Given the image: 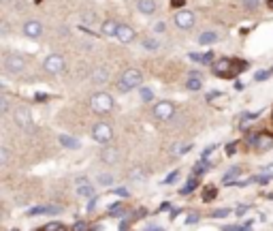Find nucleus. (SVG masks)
<instances>
[{"label":"nucleus","instance_id":"obj_1","mask_svg":"<svg viewBox=\"0 0 273 231\" xmlns=\"http://www.w3.org/2000/svg\"><path fill=\"white\" fill-rule=\"evenodd\" d=\"M141 82H143V73L139 71V69H126V71L122 73L120 82H117V88H120V92H128V90L141 86Z\"/></svg>","mask_w":273,"mask_h":231},{"label":"nucleus","instance_id":"obj_2","mask_svg":"<svg viewBox=\"0 0 273 231\" xmlns=\"http://www.w3.org/2000/svg\"><path fill=\"white\" fill-rule=\"evenodd\" d=\"M90 107H92V111H96V114H109L113 109V99L107 92H96L90 99Z\"/></svg>","mask_w":273,"mask_h":231},{"label":"nucleus","instance_id":"obj_3","mask_svg":"<svg viewBox=\"0 0 273 231\" xmlns=\"http://www.w3.org/2000/svg\"><path fill=\"white\" fill-rule=\"evenodd\" d=\"M92 137L98 143H109L111 137H113V131H111V126L107 122H96L92 126Z\"/></svg>","mask_w":273,"mask_h":231},{"label":"nucleus","instance_id":"obj_4","mask_svg":"<svg viewBox=\"0 0 273 231\" xmlns=\"http://www.w3.org/2000/svg\"><path fill=\"white\" fill-rule=\"evenodd\" d=\"M152 111H154V118H158V120H171L175 116V105L171 101H158Z\"/></svg>","mask_w":273,"mask_h":231},{"label":"nucleus","instance_id":"obj_5","mask_svg":"<svg viewBox=\"0 0 273 231\" xmlns=\"http://www.w3.org/2000/svg\"><path fill=\"white\" fill-rule=\"evenodd\" d=\"M173 21H175V26H177V28H181V30H190L192 26L196 24V21H194V13H192V11H188V9H179L177 13H175Z\"/></svg>","mask_w":273,"mask_h":231},{"label":"nucleus","instance_id":"obj_6","mask_svg":"<svg viewBox=\"0 0 273 231\" xmlns=\"http://www.w3.org/2000/svg\"><path fill=\"white\" fill-rule=\"evenodd\" d=\"M4 69H7L9 73H13V75L21 73V71L26 69L24 56H19V53H9V56L4 58Z\"/></svg>","mask_w":273,"mask_h":231},{"label":"nucleus","instance_id":"obj_7","mask_svg":"<svg viewBox=\"0 0 273 231\" xmlns=\"http://www.w3.org/2000/svg\"><path fill=\"white\" fill-rule=\"evenodd\" d=\"M43 69H45L47 73H60L64 71V58L60 53H49V56L45 58V62H43Z\"/></svg>","mask_w":273,"mask_h":231},{"label":"nucleus","instance_id":"obj_8","mask_svg":"<svg viewBox=\"0 0 273 231\" xmlns=\"http://www.w3.org/2000/svg\"><path fill=\"white\" fill-rule=\"evenodd\" d=\"M233 62L228 60V58H220V60H213L211 62V71H213V75H218V77H228V75H233Z\"/></svg>","mask_w":273,"mask_h":231},{"label":"nucleus","instance_id":"obj_9","mask_svg":"<svg viewBox=\"0 0 273 231\" xmlns=\"http://www.w3.org/2000/svg\"><path fill=\"white\" fill-rule=\"evenodd\" d=\"M13 120H15V124H17L19 128H30V124H32L30 111L26 109V107H17V109L13 111Z\"/></svg>","mask_w":273,"mask_h":231},{"label":"nucleus","instance_id":"obj_10","mask_svg":"<svg viewBox=\"0 0 273 231\" xmlns=\"http://www.w3.org/2000/svg\"><path fill=\"white\" fill-rule=\"evenodd\" d=\"M24 35L28 36V39H39V36L43 35V26L39 19H28L24 24Z\"/></svg>","mask_w":273,"mask_h":231},{"label":"nucleus","instance_id":"obj_11","mask_svg":"<svg viewBox=\"0 0 273 231\" xmlns=\"http://www.w3.org/2000/svg\"><path fill=\"white\" fill-rule=\"evenodd\" d=\"M115 39L120 41V43H132V41L137 39V32H135V28H130V26L120 24V28H117Z\"/></svg>","mask_w":273,"mask_h":231},{"label":"nucleus","instance_id":"obj_12","mask_svg":"<svg viewBox=\"0 0 273 231\" xmlns=\"http://www.w3.org/2000/svg\"><path fill=\"white\" fill-rule=\"evenodd\" d=\"M254 148L258 150V152H265V150L273 148V135H269V133H260V135H256Z\"/></svg>","mask_w":273,"mask_h":231},{"label":"nucleus","instance_id":"obj_13","mask_svg":"<svg viewBox=\"0 0 273 231\" xmlns=\"http://www.w3.org/2000/svg\"><path fill=\"white\" fill-rule=\"evenodd\" d=\"M117 159H120V150L117 148H103V152H100V160L107 165L117 163Z\"/></svg>","mask_w":273,"mask_h":231},{"label":"nucleus","instance_id":"obj_14","mask_svg":"<svg viewBox=\"0 0 273 231\" xmlns=\"http://www.w3.org/2000/svg\"><path fill=\"white\" fill-rule=\"evenodd\" d=\"M137 9L141 11L143 15H152L156 13V0H137Z\"/></svg>","mask_w":273,"mask_h":231},{"label":"nucleus","instance_id":"obj_15","mask_svg":"<svg viewBox=\"0 0 273 231\" xmlns=\"http://www.w3.org/2000/svg\"><path fill=\"white\" fill-rule=\"evenodd\" d=\"M117 28H120V21L107 19V21H103V26H100V32H103L105 36H115L117 35Z\"/></svg>","mask_w":273,"mask_h":231},{"label":"nucleus","instance_id":"obj_16","mask_svg":"<svg viewBox=\"0 0 273 231\" xmlns=\"http://www.w3.org/2000/svg\"><path fill=\"white\" fill-rule=\"evenodd\" d=\"M218 39H220V35L213 30H207V32H201L199 35V43L201 45H213V43H218Z\"/></svg>","mask_w":273,"mask_h":231},{"label":"nucleus","instance_id":"obj_17","mask_svg":"<svg viewBox=\"0 0 273 231\" xmlns=\"http://www.w3.org/2000/svg\"><path fill=\"white\" fill-rule=\"evenodd\" d=\"M62 210L58 206H43V208H34V210H30L28 214L30 216H36V214H60Z\"/></svg>","mask_w":273,"mask_h":231},{"label":"nucleus","instance_id":"obj_18","mask_svg":"<svg viewBox=\"0 0 273 231\" xmlns=\"http://www.w3.org/2000/svg\"><path fill=\"white\" fill-rule=\"evenodd\" d=\"M92 82L94 84H107L109 82V71L107 69H96L92 73Z\"/></svg>","mask_w":273,"mask_h":231},{"label":"nucleus","instance_id":"obj_19","mask_svg":"<svg viewBox=\"0 0 273 231\" xmlns=\"http://www.w3.org/2000/svg\"><path fill=\"white\" fill-rule=\"evenodd\" d=\"M60 143L64 148H68V150H77L79 148V142L75 137H71V135H60Z\"/></svg>","mask_w":273,"mask_h":231},{"label":"nucleus","instance_id":"obj_20","mask_svg":"<svg viewBox=\"0 0 273 231\" xmlns=\"http://www.w3.org/2000/svg\"><path fill=\"white\" fill-rule=\"evenodd\" d=\"M186 88H188L190 92H196V90H201V88H203L201 77H188V82H186Z\"/></svg>","mask_w":273,"mask_h":231},{"label":"nucleus","instance_id":"obj_21","mask_svg":"<svg viewBox=\"0 0 273 231\" xmlns=\"http://www.w3.org/2000/svg\"><path fill=\"white\" fill-rule=\"evenodd\" d=\"M196 189V176H192V178L188 180V182H186V184L184 186H181V191H179V195H190V193L192 191H194Z\"/></svg>","mask_w":273,"mask_h":231},{"label":"nucleus","instance_id":"obj_22","mask_svg":"<svg viewBox=\"0 0 273 231\" xmlns=\"http://www.w3.org/2000/svg\"><path fill=\"white\" fill-rule=\"evenodd\" d=\"M190 58L192 60H196V62H203V64H211L213 62V53L211 52H207L205 56H201V53H190Z\"/></svg>","mask_w":273,"mask_h":231},{"label":"nucleus","instance_id":"obj_23","mask_svg":"<svg viewBox=\"0 0 273 231\" xmlns=\"http://www.w3.org/2000/svg\"><path fill=\"white\" fill-rule=\"evenodd\" d=\"M77 195H79V197H94V189L88 184V182H85V184H79Z\"/></svg>","mask_w":273,"mask_h":231},{"label":"nucleus","instance_id":"obj_24","mask_svg":"<svg viewBox=\"0 0 273 231\" xmlns=\"http://www.w3.org/2000/svg\"><path fill=\"white\" fill-rule=\"evenodd\" d=\"M128 178H130L132 182H141L145 176H143V169L141 167H135V169H130L128 171Z\"/></svg>","mask_w":273,"mask_h":231},{"label":"nucleus","instance_id":"obj_25","mask_svg":"<svg viewBox=\"0 0 273 231\" xmlns=\"http://www.w3.org/2000/svg\"><path fill=\"white\" fill-rule=\"evenodd\" d=\"M141 43H143V47H145V50H158L160 47V43L156 41V39H152V36H145V39H141Z\"/></svg>","mask_w":273,"mask_h":231},{"label":"nucleus","instance_id":"obj_26","mask_svg":"<svg viewBox=\"0 0 273 231\" xmlns=\"http://www.w3.org/2000/svg\"><path fill=\"white\" fill-rule=\"evenodd\" d=\"M98 184L100 186H111V184H113V176H111V174H100L98 176Z\"/></svg>","mask_w":273,"mask_h":231},{"label":"nucleus","instance_id":"obj_27","mask_svg":"<svg viewBox=\"0 0 273 231\" xmlns=\"http://www.w3.org/2000/svg\"><path fill=\"white\" fill-rule=\"evenodd\" d=\"M213 197H216V189H213V186H205V191H203V201H211Z\"/></svg>","mask_w":273,"mask_h":231},{"label":"nucleus","instance_id":"obj_28","mask_svg":"<svg viewBox=\"0 0 273 231\" xmlns=\"http://www.w3.org/2000/svg\"><path fill=\"white\" fill-rule=\"evenodd\" d=\"M9 109H11V107H9V99H7V96H0V111H2V114H9Z\"/></svg>","mask_w":273,"mask_h":231},{"label":"nucleus","instance_id":"obj_29","mask_svg":"<svg viewBox=\"0 0 273 231\" xmlns=\"http://www.w3.org/2000/svg\"><path fill=\"white\" fill-rule=\"evenodd\" d=\"M141 99L143 101H152L154 99V92L149 88H141Z\"/></svg>","mask_w":273,"mask_h":231},{"label":"nucleus","instance_id":"obj_30","mask_svg":"<svg viewBox=\"0 0 273 231\" xmlns=\"http://www.w3.org/2000/svg\"><path fill=\"white\" fill-rule=\"evenodd\" d=\"M207 169H209V165H207L205 160H203V163H199V165L194 167V174H203V171H207Z\"/></svg>","mask_w":273,"mask_h":231},{"label":"nucleus","instance_id":"obj_31","mask_svg":"<svg viewBox=\"0 0 273 231\" xmlns=\"http://www.w3.org/2000/svg\"><path fill=\"white\" fill-rule=\"evenodd\" d=\"M271 73L273 71H258V73H256V82H263V79H267Z\"/></svg>","mask_w":273,"mask_h":231},{"label":"nucleus","instance_id":"obj_32","mask_svg":"<svg viewBox=\"0 0 273 231\" xmlns=\"http://www.w3.org/2000/svg\"><path fill=\"white\" fill-rule=\"evenodd\" d=\"M211 216H213V218H224V216H228V210H226V208H222V210H216V212H213Z\"/></svg>","mask_w":273,"mask_h":231},{"label":"nucleus","instance_id":"obj_33","mask_svg":"<svg viewBox=\"0 0 273 231\" xmlns=\"http://www.w3.org/2000/svg\"><path fill=\"white\" fill-rule=\"evenodd\" d=\"M7 160H9V152H7V148L2 146V148H0V163L4 165V163H7Z\"/></svg>","mask_w":273,"mask_h":231},{"label":"nucleus","instance_id":"obj_34","mask_svg":"<svg viewBox=\"0 0 273 231\" xmlns=\"http://www.w3.org/2000/svg\"><path fill=\"white\" fill-rule=\"evenodd\" d=\"M196 221H199V214H188L186 216V225H194Z\"/></svg>","mask_w":273,"mask_h":231},{"label":"nucleus","instance_id":"obj_35","mask_svg":"<svg viewBox=\"0 0 273 231\" xmlns=\"http://www.w3.org/2000/svg\"><path fill=\"white\" fill-rule=\"evenodd\" d=\"M243 2H245V7H248V9H256V7H258V0H243Z\"/></svg>","mask_w":273,"mask_h":231},{"label":"nucleus","instance_id":"obj_36","mask_svg":"<svg viewBox=\"0 0 273 231\" xmlns=\"http://www.w3.org/2000/svg\"><path fill=\"white\" fill-rule=\"evenodd\" d=\"M177 176H179V171H173V174H171L169 178L164 180V184H171V182H175V180H177Z\"/></svg>","mask_w":273,"mask_h":231},{"label":"nucleus","instance_id":"obj_37","mask_svg":"<svg viewBox=\"0 0 273 231\" xmlns=\"http://www.w3.org/2000/svg\"><path fill=\"white\" fill-rule=\"evenodd\" d=\"M73 231H88V225H85V223H81V221H79L77 225H75V229Z\"/></svg>","mask_w":273,"mask_h":231},{"label":"nucleus","instance_id":"obj_38","mask_svg":"<svg viewBox=\"0 0 273 231\" xmlns=\"http://www.w3.org/2000/svg\"><path fill=\"white\" fill-rule=\"evenodd\" d=\"M113 193H115L117 197H128V191H126V189H122V186H120V189H115Z\"/></svg>","mask_w":273,"mask_h":231},{"label":"nucleus","instance_id":"obj_39","mask_svg":"<svg viewBox=\"0 0 273 231\" xmlns=\"http://www.w3.org/2000/svg\"><path fill=\"white\" fill-rule=\"evenodd\" d=\"M186 0H171V7H175V9H181V4H184Z\"/></svg>","mask_w":273,"mask_h":231},{"label":"nucleus","instance_id":"obj_40","mask_svg":"<svg viewBox=\"0 0 273 231\" xmlns=\"http://www.w3.org/2000/svg\"><path fill=\"white\" fill-rule=\"evenodd\" d=\"M83 21H85V24H94V15H92V13L83 15Z\"/></svg>","mask_w":273,"mask_h":231},{"label":"nucleus","instance_id":"obj_41","mask_svg":"<svg viewBox=\"0 0 273 231\" xmlns=\"http://www.w3.org/2000/svg\"><path fill=\"white\" fill-rule=\"evenodd\" d=\"M213 150H216V146H209L207 150H203V159H207V157H209V154L213 152Z\"/></svg>","mask_w":273,"mask_h":231},{"label":"nucleus","instance_id":"obj_42","mask_svg":"<svg viewBox=\"0 0 273 231\" xmlns=\"http://www.w3.org/2000/svg\"><path fill=\"white\" fill-rule=\"evenodd\" d=\"M235 150H237V143H228V146H226V152L228 154H235Z\"/></svg>","mask_w":273,"mask_h":231},{"label":"nucleus","instance_id":"obj_43","mask_svg":"<svg viewBox=\"0 0 273 231\" xmlns=\"http://www.w3.org/2000/svg\"><path fill=\"white\" fill-rule=\"evenodd\" d=\"M245 212H248V206H239L237 208V216H243Z\"/></svg>","mask_w":273,"mask_h":231},{"label":"nucleus","instance_id":"obj_44","mask_svg":"<svg viewBox=\"0 0 273 231\" xmlns=\"http://www.w3.org/2000/svg\"><path fill=\"white\" fill-rule=\"evenodd\" d=\"M273 178V176H260V178H258V182H260V184H265V182H269Z\"/></svg>","mask_w":273,"mask_h":231},{"label":"nucleus","instance_id":"obj_45","mask_svg":"<svg viewBox=\"0 0 273 231\" xmlns=\"http://www.w3.org/2000/svg\"><path fill=\"white\" fill-rule=\"evenodd\" d=\"M218 94H220V92H209V94H207V99H209V101H211V99H216V96H218Z\"/></svg>","mask_w":273,"mask_h":231},{"label":"nucleus","instance_id":"obj_46","mask_svg":"<svg viewBox=\"0 0 273 231\" xmlns=\"http://www.w3.org/2000/svg\"><path fill=\"white\" fill-rule=\"evenodd\" d=\"M56 231H68V229H66V227H62V225H60V227H58Z\"/></svg>","mask_w":273,"mask_h":231},{"label":"nucleus","instance_id":"obj_47","mask_svg":"<svg viewBox=\"0 0 273 231\" xmlns=\"http://www.w3.org/2000/svg\"><path fill=\"white\" fill-rule=\"evenodd\" d=\"M269 7H271V9H273V0H269Z\"/></svg>","mask_w":273,"mask_h":231}]
</instances>
